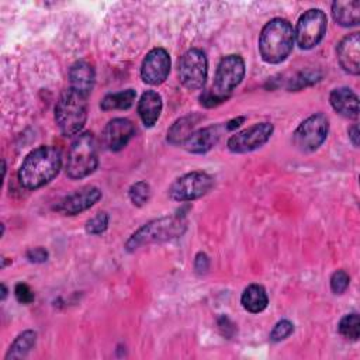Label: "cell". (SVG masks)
<instances>
[{
  "label": "cell",
  "mask_w": 360,
  "mask_h": 360,
  "mask_svg": "<svg viewBox=\"0 0 360 360\" xmlns=\"http://www.w3.org/2000/svg\"><path fill=\"white\" fill-rule=\"evenodd\" d=\"M62 167V153L51 145L38 146L22 160L18 180L27 190H37L53 180Z\"/></svg>",
  "instance_id": "cell-1"
},
{
  "label": "cell",
  "mask_w": 360,
  "mask_h": 360,
  "mask_svg": "<svg viewBox=\"0 0 360 360\" xmlns=\"http://www.w3.org/2000/svg\"><path fill=\"white\" fill-rule=\"evenodd\" d=\"M294 30L285 18H271L262 28L259 35V52L266 63H281L291 53L294 46Z\"/></svg>",
  "instance_id": "cell-2"
},
{
  "label": "cell",
  "mask_w": 360,
  "mask_h": 360,
  "mask_svg": "<svg viewBox=\"0 0 360 360\" xmlns=\"http://www.w3.org/2000/svg\"><path fill=\"white\" fill-rule=\"evenodd\" d=\"M187 221L184 215H170L152 219L138 228L127 240L125 248L128 252H134L143 245L159 243L176 239L186 232Z\"/></svg>",
  "instance_id": "cell-3"
},
{
  "label": "cell",
  "mask_w": 360,
  "mask_h": 360,
  "mask_svg": "<svg viewBox=\"0 0 360 360\" xmlns=\"http://www.w3.org/2000/svg\"><path fill=\"white\" fill-rule=\"evenodd\" d=\"M87 120V97L68 87L56 101L55 121L65 136L79 135Z\"/></svg>",
  "instance_id": "cell-4"
},
{
  "label": "cell",
  "mask_w": 360,
  "mask_h": 360,
  "mask_svg": "<svg viewBox=\"0 0 360 360\" xmlns=\"http://www.w3.org/2000/svg\"><path fill=\"white\" fill-rule=\"evenodd\" d=\"M98 165L97 142L91 132L84 131L76 135L73 139L68 162H66V176L72 180H80L91 174Z\"/></svg>",
  "instance_id": "cell-5"
},
{
  "label": "cell",
  "mask_w": 360,
  "mask_h": 360,
  "mask_svg": "<svg viewBox=\"0 0 360 360\" xmlns=\"http://www.w3.org/2000/svg\"><path fill=\"white\" fill-rule=\"evenodd\" d=\"M245 76V60L240 55L224 56L215 70L211 91L221 100H226L232 90L240 84Z\"/></svg>",
  "instance_id": "cell-6"
},
{
  "label": "cell",
  "mask_w": 360,
  "mask_h": 360,
  "mask_svg": "<svg viewBox=\"0 0 360 360\" xmlns=\"http://www.w3.org/2000/svg\"><path fill=\"white\" fill-rule=\"evenodd\" d=\"M328 132V117L323 112H315L297 127L292 134V142L301 152H314L325 142Z\"/></svg>",
  "instance_id": "cell-7"
},
{
  "label": "cell",
  "mask_w": 360,
  "mask_h": 360,
  "mask_svg": "<svg viewBox=\"0 0 360 360\" xmlns=\"http://www.w3.org/2000/svg\"><path fill=\"white\" fill-rule=\"evenodd\" d=\"M328 18L319 8H311L301 14L294 31L295 41L301 49L316 46L325 37Z\"/></svg>",
  "instance_id": "cell-8"
},
{
  "label": "cell",
  "mask_w": 360,
  "mask_h": 360,
  "mask_svg": "<svg viewBox=\"0 0 360 360\" xmlns=\"http://www.w3.org/2000/svg\"><path fill=\"white\" fill-rule=\"evenodd\" d=\"M208 75V60L205 53L198 48H191L183 53L179 62V77L181 84L188 90L204 87Z\"/></svg>",
  "instance_id": "cell-9"
},
{
  "label": "cell",
  "mask_w": 360,
  "mask_h": 360,
  "mask_svg": "<svg viewBox=\"0 0 360 360\" xmlns=\"http://www.w3.org/2000/svg\"><path fill=\"white\" fill-rule=\"evenodd\" d=\"M214 186V179L205 172H190L176 179L169 188V195L174 201H193L205 195Z\"/></svg>",
  "instance_id": "cell-10"
},
{
  "label": "cell",
  "mask_w": 360,
  "mask_h": 360,
  "mask_svg": "<svg viewBox=\"0 0 360 360\" xmlns=\"http://www.w3.org/2000/svg\"><path fill=\"white\" fill-rule=\"evenodd\" d=\"M273 131V124L259 122L231 135L226 146L233 153H248L262 148L270 139Z\"/></svg>",
  "instance_id": "cell-11"
},
{
  "label": "cell",
  "mask_w": 360,
  "mask_h": 360,
  "mask_svg": "<svg viewBox=\"0 0 360 360\" xmlns=\"http://www.w3.org/2000/svg\"><path fill=\"white\" fill-rule=\"evenodd\" d=\"M170 72V56L165 48L150 49L141 65V79L150 86L162 84Z\"/></svg>",
  "instance_id": "cell-12"
},
{
  "label": "cell",
  "mask_w": 360,
  "mask_h": 360,
  "mask_svg": "<svg viewBox=\"0 0 360 360\" xmlns=\"http://www.w3.org/2000/svg\"><path fill=\"white\" fill-rule=\"evenodd\" d=\"M101 198V190L96 186H84L63 197L55 210L63 215H76L93 207Z\"/></svg>",
  "instance_id": "cell-13"
},
{
  "label": "cell",
  "mask_w": 360,
  "mask_h": 360,
  "mask_svg": "<svg viewBox=\"0 0 360 360\" xmlns=\"http://www.w3.org/2000/svg\"><path fill=\"white\" fill-rule=\"evenodd\" d=\"M135 134V127L128 118L117 117L107 122L103 129V143L108 150L118 152L127 146Z\"/></svg>",
  "instance_id": "cell-14"
},
{
  "label": "cell",
  "mask_w": 360,
  "mask_h": 360,
  "mask_svg": "<svg viewBox=\"0 0 360 360\" xmlns=\"http://www.w3.org/2000/svg\"><path fill=\"white\" fill-rule=\"evenodd\" d=\"M338 62L340 68L350 73L359 75L360 72V34L352 32L346 35L336 48Z\"/></svg>",
  "instance_id": "cell-15"
},
{
  "label": "cell",
  "mask_w": 360,
  "mask_h": 360,
  "mask_svg": "<svg viewBox=\"0 0 360 360\" xmlns=\"http://www.w3.org/2000/svg\"><path fill=\"white\" fill-rule=\"evenodd\" d=\"M221 125H210L200 129H195L183 143L184 149L190 153H205L208 152L221 138L222 134Z\"/></svg>",
  "instance_id": "cell-16"
},
{
  "label": "cell",
  "mask_w": 360,
  "mask_h": 360,
  "mask_svg": "<svg viewBox=\"0 0 360 360\" xmlns=\"http://www.w3.org/2000/svg\"><path fill=\"white\" fill-rule=\"evenodd\" d=\"M329 103L332 108L346 118L359 117V97L349 87H338L330 91Z\"/></svg>",
  "instance_id": "cell-17"
},
{
  "label": "cell",
  "mask_w": 360,
  "mask_h": 360,
  "mask_svg": "<svg viewBox=\"0 0 360 360\" xmlns=\"http://www.w3.org/2000/svg\"><path fill=\"white\" fill-rule=\"evenodd\" d=\"M96 80L94 68L87 60H77L69 69V82L72 89L84 94L86 97L91 93Z\"/></svg>",
  "instance_id": "cell-18"
},
{
  "label": "cell",
  "mask_w": 360,
  "mask_h": 360,
  "mask_svg": "<svg viewBox=\"0 0 360 360\" xmlns=\"http://www.w3.org/2000/svg\"><path fill=\"white\" fill-rule=\"evenodd\" d=\"M162 108H163V103L158 91L146 90L145 93H142L138 101V114L145 127L150 128L158 122Z\"/></svg>",
  "instance_id": "cell-19"
},
{
  "label": "cell",
  "mask_w": 360,
  "mask_h": 360,
  "mask_svg": "<svg viewBox=\"0 0 360 360\" xmlns=\"http://www.w3.org/2000/svg\"><path fill=\"white\" fill-rule=\"evenodd\" d=\"M200 120H201V115L195 112L176 120L167 131V142L172 145L184 143V141L194 132V128Z\"/></svg>",
  "instance_id": "cell-20"
},
{
  "label": "cell",
  "mask_w": 360,
  "mask_h": 360,
  "mask_svg": "<svg viewBox=\"0 0 360 360\" xmlns=\"http://www.w3.org/2000/svg\"><path fill=\"white\" fill-rule=\"evenodd\" d=\"M242 307L250 314H259L267 308L269 297L263 285L250 284L248 285L240 297Z\"/></svg>",
  "instance_id": "cell-21"
},
{
  "label": "cell",
  "mask_w": 360,
  "mask_h": 360,
  "mask_svg": "<svg viewBox=\"0 0 360 360\" xmlns=\"http://www.w3.org/2000/svg\"><path fill=\"white\" fill-rule=\"evenodd\" d=\"M332 15L342 27L357 25L360 21V1H335L332 4Z\"/></svg>",
  "instance_id": "cell-22"
},
{
  "label": "cell",
  "mask_w": 360,
  "mask_h": 360,
  "mask_svg": "<svg viewBox=\"0 0 360 360\" xmlns=\"http://www.w3.org/2000/svg\"><path fill=\"white\" fill-rule=\"evenodd\" d=\"M136 97V91L134 89L121 90L117 93L107 94L101 103L100 107L103 111H111V110H128Z\"/></svg>",
  "instance_id": "cell-23"
},
{
  "label": "cell",
  "mask_w": 360,
  "mask_h": 360,
  "mask_svg": "<svg viewBox=\"0 0 360 360\" xmlns=\"http://www.w3.org/2000/svg\"><path fill=\"white\" fill-rule=\"evenodd\" d=\"M35 342H37V332L24 330L14 339V342L11 343L4 359L8 360V359L25 357L28 354V352L35 346Z\"/></svg>",
  "instance_id": "cell-24"
},
{
  "label": "cell",
  "mask_w": 360,
  "mask_h": 360,
  "mask_svg": "<svg viewBox=\"0 0 360 360\" xmlns=\"http://www.w3.org/2000/svg\"><path fill=\"white\" fill-rule=\"evenodd\" d=\"M338 330L339 333L349 339L356 342L360 336V318L357 312H352V314H346L338 323Z\"/></svg>",
  "instance_id": "cell-25"
},
{
  "label": "cell",
  "mask_w": 360,
  "mask_h": 360,
  "mask_svg": "<svg viewBox=\"0 0 360 360\" xmlns=\"http://www.w3.org/2000/svg\"><path fill=\"white\" fill-rule=\"evenodd\" d=\"M128 197L134 205L142 207L150 198V186L146 181H136L129 187Z\"/></svg>",
  "instance_id": "cell-26"
},
{
  "label": "cell",
  "mask_w": 360,
  "mask_h": 360,
  "mask_svg": "<svg viewBox=\"0 0 360 360\" xmlns=\"http://www.w3.org/2000/svg\"><path fill=\"white\" fill-rule=\"evenodd\" d=\"M110 217L105 211L97 212L86 222V232L90 235H101L108 228Z\"/></svg>",
  "instance_id": "cell-27"
},
{
  "label": "cell",
  "mask_w": 360,
  "mask_h": 360,
  "mask_svg": "<svg viewBox=\"0 0 360 360\" xmlns=\"http://www.w3.org/2000/svg\"><path fill=\"white\" fill-rule=\"evenodd\" d=\"M292 332H294V323L290 322L288 319H281L271 329L270 340L271 342H281V340L287 339Z\"/></svg>",
  "instance_id": "cell-28"
},
{
  "label": "cell",
  "mask_w": 360,
  "mask_h": 360,
  "mask_svg": "<svg viewBox=\"0 0 360 360\" xmlns=\"http://www.w3.org/2000/svg\"><path fill=\"white\" fill-rule=\"evenodd\" d=\"M350 284V277L345 270H336L330 277V290L333 294H343Z\"/></svg>",
  "instance_id": "cell-29"
},
{
  "label": "cell",
  "mask_w": 360,
  "mask_h": 360,
  "mask_svg": "<svg viewBox=\"0 0 360 360\" xmlns=\"http://www.w3.org/2000/svg\"><path fill=\"white\" fill-rule=\"evenodd\" d=\"M14 295H15V298H17L18 302L25 304V305H27V304H31V302L34 301V298H35L32 290H31L30 285L25 284V283H18V284L14 287Z\"/></svg>",
  "instance_id": "cell-30"
},
{
  "label": "cell",
  "mask_w": 360,
  "mask_h": 360,
  "mask_svg": "<svg viewBox=\"0 0 360 360\" xmlns=\"http://www.w3.org/2000/svg\"><path fill=\"white\" fill-rule=\"evenodd\" d=\"M25 257L28 259V262L31 263H44L48 260L49 257V253L45 248L42 246H37V248H31L27 250L25 253Z\"/></svg>",
  "instance_id": "cell-31"
},
{
  "label": "cell",
  "mask_w": 360,
  "mask_h": 360,
  "mask_svg": "<svg viewBox=\"0 0 360 360\" xmlns=\"http://www.w3.org/2000/svg\"><path fill=\"white\" fill-rule=\"evenodd\" d=\"M194 269L198 274H204L208 271L210 269V259L205 253L200 252L195 255V259H194Z\"/></svg>",
  "instance_id": "cell-32"
},
{
  "label": "cell",
  "mask_w": 360,
  "mask_h": 360,
  "mask_svg": "<svg viewBox=\"0 0 360 360\" xmlns=\"http://www.w3.org/2000/svg\"><path fill=\"white\" fill-rule=\"evenodd\" d=\"M349 139L352 141L353 146H359V127L357 124H353L350 128H349Z\"/></svg>",
  "instance_id": "cell-33"
},
{
  "label": "cell",
  "mask_w": 360,
  "mask_h": 360,
  "mask_svg": "<svg viewBox=\"0 0 360 360\" xmlns=\"http://www.w3.org/2000/svg\"><path fill=\"white\" fill-rule=\"evenodd\" d=\"M243 121H245V117H238V118H233V120H231V121L225 122L224 128H225V131H232V129L238 128V127H239V125H240Z\"/></svg>",
  "instance_id": "cell-34"
},
{
  "label": "cell",
  "mask_w": 360,
  "mask_h": 360,
  "mask_svg": "<svg viewBox=\"0 0 360 360\" xmlns=\"http://www.w3.org/2000/svg\"><path fill=\"white\" fill-rule=\"evenodd\" d=\"M1 288H3V292H1V300H4V298H6V295H7V288H6V285H4V284L1 285Z\"/></svg>",
  "instance_id": "cell-35"
}]
</instances>
